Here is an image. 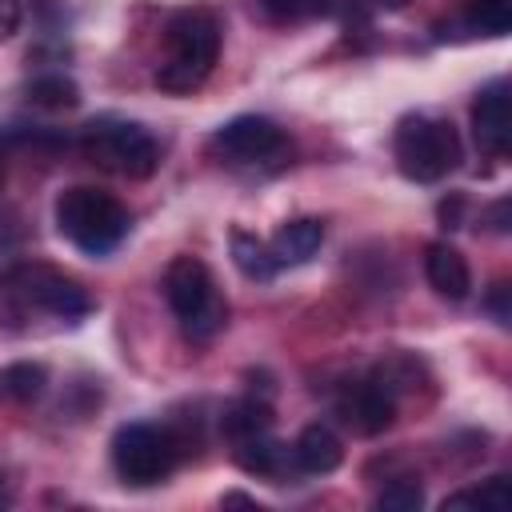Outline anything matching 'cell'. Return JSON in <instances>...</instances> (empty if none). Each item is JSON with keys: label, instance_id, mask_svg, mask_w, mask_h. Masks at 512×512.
I'll return each mask as SVG.
<instances>
[{"label": "cell", "instance_id": "obj_1", "mask_svg": "<svg viewBox=\"0 0 512 512\" xmlns=\"http://www.w3.org/2000/svg\"><path fill=\"white\" fill-rule=\"evenodd\" d=\"M168 60L156 68V88L184 96L200 88L220 56V20L208 8H184L164 28Z\"/></svg>", "mask_w": 512, "mask_h": 512}, {"label": "cell", "instance_id": "obj_2", "mask_svg": "<svg viewBox=\"0 0 512 512\" xmlns=\"http://www.w3.org/2000/svg\"><path fill=\"white\" fill-rule=\"evenodd\" d=\"M56 228L84 256H108L128 236L132 216L112 192H100L92 184H72L56 196Z\"/></svg>", "mask_w": 512, "mask_h": 512}, {"label": "cell", "instance_id": "obj_3", "mask_svg": "<svg viewBox=\"0 0 512 512\" xmlns=\"http://www.w3.org/2000/svg\"><path fill=\"white\" fill-rule=\"evenodd\" d=\"M164 300H168L180 332L196 344L212 340L228 320V304H224L208 264L196 256H176L164 268Z\"/></svg>", "mask_w": 512, "mask_h": 512}, {"label": "cell", "instance_id": "obj_4", "mask_svg": "<svg viewBox=\"0 0 512 512\" xmlns=\"http://www.w3.org/2000/svg\"><path fill=\"white\" fill-rule=\"evenodd\" d=\"M392 156L404 180L412 184H436L460 164V136L452 120L440 116H404L392 136Z\"/></svg>", "mask_w": 512, "mask_h": 512}, {"label": "cell", "instance_id": "obj_5", "mask_svg": "<svg viewBox=\"0 0 512 512\" xmlns=\"http://www.w3.org/2000/svg\"><path fill=\"white\" fill-rule=\"evenodd\" d=\"M84 156L116 176H128V180H144L156 172L160 164V148L152 140L148 128L132 124V120H116V116H100L92 124H84Z\"/></svg>", "mask_w": 512, "mask_h": 512}, {"label": "cell", "instance_id": "obj_6", "mask_svg": "<svg viewBox=\"0 0 512 512\" xmlns=\"http://www.w3.org/2000/svg\"><path fill=\"white\" fill-rule=\"evenodd\" d=\"M176 460H180V444L160 424L136 420V424H120L112 436V468L132 488H152L168 480Z\"/></svg>", "mask_w": 512, "mask_h": 512}, {"label": "cell", "instance_id": "obj_7", "mask_svg": "<svg viewBox=\"0 0 512 512\" xmlns=\"http://www.w3.org/2000/svg\"><path fill=\"white\" fill-rule=\"evenodd\" d=\"M8 288H12L24 304H32V308H40V312H52V316H64V320H76V316H84V312L92 308L88 292H84L72 276L56 272V268H48V264H20V268L8 276Z\"/></svg>", "mask_w": 512, "mask_h": 512}, {"label": "cell", "instance_id": "obj_8", "mask_svg": "<svg viewBox=\"0 0 512 512\" xmlns=\"http://www.w3.org/2000/svg\"><path fill=\"white\" fill-rule=\"evenodd\" d=\"M284 144H288V140H284L280 124L268 120V116H256V112L232 116V120L220 124L216 136H212V148H216L224 160H232V164H264V160L280 156Z\"/></svg>", "mask_w": 512, "mask_h": 512}, {"label": "cell", "instance_id": "obj_9", "mask_svg": "<svg viewBox=\"0 0 512 512\" xmlns=\"http://www.w3.org/2000/svg\"><path fill=\"white\" fill-rule=\"evenodd\" d=\"M340 416L360 436H380L396 420V396L376 376L372 380H360V384H348V392L340 396Z\"/></svg>", "mask_w": 512, "mask_h": 512}, {"label": "cell", "instance_id": "obj_10", "mask_svg": "<svg viewBox=\"0 0 512 512\" xmlns=\"http://www.w3.org/2000/svg\"><path fill=\"white\" fill-rule=\"evenodd\" d=\"M472 136L480 144L484 156L500 160L508 152V80H492L480 88L476 104H472Z\"/></svg>", "mask_w": 512, "mask_h": 512}, {"label": "cell", "instance_id": "obj_11", "mask_svg": "<svg viewBox=\"0 0 512 512\" xmlns=\"http://www.w3.org/2000/svg\"><path fill=\"white\" fill-rule=\"evenodd\" d=\"M424 276L436 288V296H444V300H464L472 292V268H468V260L452 244H444V240H436V244L424 248Z\"/></svg>", "mask_w": 512, "mask_h": 512}, {"label": "cell", "instance_id": "obj_12", "mask_svg": "<svg viewBox=\"0 0 512 512\" xmlns=\"http://www.w3.org/2000/svg\"><path fill=\"white\" fill-rule=\"evenodd\" d=\"M344 460V444L328 424H308L292 444V464L308 476H328Z\"/></svg>", "mask_w": 512, "mask_h": 512}, {"label": "cell", "instance_id": "obj_13", "mask_svg": "<svg viewBox=\"0 0 512 512\" xmlns=\"http://www.w3.org/2000/svg\"><path fill=\"white\" fill-rule=\"evenodd\" d=\"M268 244H272L276 264H304L308 256L320 252V244H324V224H320L316 216L288 220V224L276 228V236H272Z\"/></svg>", "mask_w": 512, "mask_h": 512}, {"label": "cell", "instance_id": "obj_14", "mask_svg": "<svg viewBox=\"0 0 512 512\" xmlns=\"http://www.w3.org/2000/svg\"><path fill=\"white\" fill-rule=\"evenodd\" d=\"M228 248H232V264L240 268V276L248 280H272L276 276V256H272V244L260 240L256 232H244V228H232L228 236Z\"/></svg>", "mask_w": 512, "mask_h": 512}, {"label": "cell", "instance_id": "obj_15", "mask_svg": "<svg viewBox=\"0 0 512 512\" xmlns=\"http://www.w3.org/2000/svg\"><path fill=\"white\" fill-rule=\"evenodd\" d=\"M232 460L248 472V476H280L284 460H288V448L280 440H272V432H260V436H248V440H236L232 444Z\"/></svg>", "mask_w": 512, "mask_h": 512}, {"label": "cell", "instance_id": "obj_16", "mask_svg": "<svg viewBox=\"0 0 512 512\" xmlns=\"http://www.w3.org/2000/svg\"><path fill=\"white\" fill-rule=\"evenodd\" d=\"M220 428L224 436L236 444V440H248V436H260V432H272V408L256 396H244V400H232L220 416Z\"/></svg>", "mask_w": 512, "mask_h": 512}, {"label": "cell", "instance_id": "obj_17", "mask_svg": "<svg viewBox=\"0 0 512 512\" xmlns=\"http://www.w3.org/2000/svg\"><path fill=\"white\" fill-rule=\"evenodd\" d=\"M28 100L36 108H76L80 104V88L64 72H44V76H36L28 84Z\"/></svg>", "mask_w": 512, "mask_h": 512}, {"label": "cell", "instance_id": "obj_18", "mask_svg": "<svg viewBox=\"0 0 512 512\" xmlns=\"http://www.w3.org/2000/svg\"><path fill=\"white\" fill-rule=\"evenodd\" d=\"M512 504V492H508V476H492L484 480L480 488H464L456 496H444V512L448 508H484V512H504Z\"/></svg>", "mask_w": 512, "mask_h": 512}, {"label": "cell", "instance_id": "obj_19", "mask_svg": "<svg viewBox=\"0 0 512 512\" xmlns=\"http://www.w3.org/2000/svg\"><path fill=\"white\" fill-rule=\"evenodd\" d=\"M464 24L484 36L512 32V0H464Z\"/></svg>", "mask_w": 512, "mask_h": 512}, {"label": "cell", "instance_id": "obj_20", "mask_svg": "<svg viewBox=\"0 0 512 512\" xmlns=\"http://www.w3.org/2000/svg\"><path fill=\"white\" fill-rule=\"evenodd\" d=\"M252 8L272 24H300L312 16H328L336 0H252Z\"/></svg>", "mask_w": 512, "mask_h": 512}, {"label": "cell", "instance_id": "obj_21", "mask_svg": "<svg viewBox=\"0 0 512 512\" xmlns=\"http://www.w3.org/2000/svg\"><path fill=\"white\" fill-rule=\"evenodd\" d=\"M44 384H48V372H44V364H32V360L12 364V368L4 372V388H8V396L20 400V404H32V400L44 392Z\"/></svg>", "mask_w": 512, "mask_h": 512}, {"label": "cell", "instance_id": "obj_22", "mask_svg": "<svg viewBox=\"0 0 512 512\" xmlns=\"http://www.w3.org/2000/svg\"><path fill=\"white\" fill-rule=\"evenodd\" d=\"M420 504H424V488L416 476H400L376 496V508H384V512H416Z\"/></svg>", "mask_w": 512, "mask_h": 512}, {"label": "cell", "instance_id": "obj_23", "mask_svg": "<svg viewBox=\"0 0 512 512\" xmlns=\"http://www.w3.org/2000/svg\"><path fill=\"white\" fill-rule=\"evenodd\" d=\"M24 24V4L20 0H0V44L12 40Z\"/></svg>", "mask_w": 512, "mask_h": 512}, {"label": "cell", "instance_id": "obj_24", "mask_svg": "<svg viewBox=\"0 0 512 512\" xmlns=\"http://www.w3.org/2000/svg\"><path fill=\"white\" fill-rule=\"evenodd\" d=\"M508 292H512V288H508L504 280L492 284V292H488V312L496 316V324H508V316H512V312H508Z\"/></svg>", "mask_w": 512, "mask_h": 512}, {"label": "cell", "instance_id": "obj_25", "mask_svg": "<svg viewBox=\"0 0 512 512\" xmlns=\"http://www.w3.org/2000/svg\"><path fill=\"white\" fill-rule=\"evenodd\" d=\"M460 208H464L460 196H452V200L440 204V220H444V228H460Z\"/></svg>", "mask_w": 512, "mask_h": 512}, {"label": "cell", "instance_id": "obj_26", "mask_svg": "<svg viewBox=\"0 0 512 512\" xmlns=\"http://www.w3.org/2000/svg\"><path fill=\"white\" fill-rule=\"evenodd\" d=\"M488 220H492V232H508V200H496L488 208Z\"/></svg>", "mask_w": 512, "mask_h": 512}, {"label": "cell", "instance_id": "obj_27", "mask_svg": "<svg viewBox=\"0 0 512 512\" xmlns=\"http://www.w3.org/2000/svg\"><path fill=\"white\" fill-rule=\"evenodd\" d=\"M0 504H8V480H4V472H0Z\"/></svg>", "mask_w": 512, "mask_h": 512}, {"label": "cell", "instance_id": "obj_28", "mask_svg": "<svg viewBox=\"0 0 512 512\" xmlns=\"http://www.w3.org/2000/svg\"><path fill=\"white\" fill-rule=\"evenodd\" d=\"M376 4H384V8H404L408 0H376Z\"/></svg>", "mask_w": 512, "mask_h": 512}, {"label": "cell", "instance_id": "obj_29", "mask_svg": "<svg viewBox=\"0 0 512 512\" xmlns=\"http://www.w3.org/2000/svg\"><path fill=\"white\" fill-rule=\"evenodd\" d=\"M0 180H4V160H0Z\"/></svg>", "mask_w": 512, "mask_h": 512}]
</instances>
